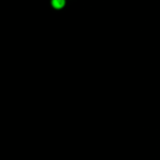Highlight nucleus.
<instances>
[{
    "instance_id": "1",
    "label": "nucleus",
    "mask_w": 160,
    "mask_h": 160,
    "mask_svg": "<svg viewBox=\"0 0 160 160\" xmlns=\"http://www.w3.org/2000/svg\"><path fill=\"white\" fill-rule=\"evenodd\" d=\"M67 0H51L50 3L55 9H62L65 7Z\"/></svg>"
}]
</instances>
